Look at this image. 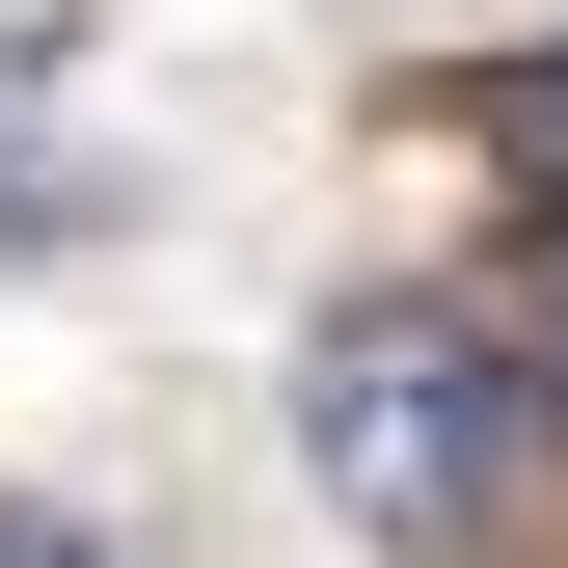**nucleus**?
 <instances>
[{
	"label": "nucleus",
	"mask_w": 568,
	"mask_h": 568,
	"mask_svg": "<svg viewBox=\"0 0 568 568\" xmlns=\"http://www.w3.org/2000/svg\"><path fill=\"white\" fill-rule=\"evenodd\" d=\"M515 352L487 325H434V298H352L325 352H298V460H325V515L352 541H487L515 515Z\"/></svg>",
	"instance_id": "f257e3e1"
},
{
	"label": "nucleus",
	"mask_w": 568,
	"mask_h": 568,
	"mask_svg": "<svg viewBox=\"0 0 568 568\" xmlns=\"http://www.w3.org/2000/svg\"><path fill=\"white\" fill-rule=\"evenodd\" d=\"M460 109H487V135H515V163H541V190H568V54H515V82H460Z\"/></svg>",
	"instance_id": "f03ea898"
},
{
	"label": "nucleus",
	"mask_w": 568,
	"mask_h": 568,
	"mask_svg": "<svg viewBox=\"0 0 568 568\" xmlns=\"http://www.w3.org/2000/svg\"><path fill=\"white\" fill-rule=\"evenodd\" d=\"M515 352H541V379H568V244H541V271H515Z\"/></svg>",
	"instance_id": "7ed1b4c3"
},
{
	"label": "nucleus",
	"mask_w": 568,
	"mask_h": 568,
	"mask_svg": "<svg viewBox=\"0 0 568 568\" xmlns=\"http://www.w3.org/2000/svg\"><path fill=\"white\" fill-rule=\"evenodd\" d=\"M0 568H82V515H28V487H0Z\"/></svg>",
	"instance_id": "20e7f679"
}]
</instances>
